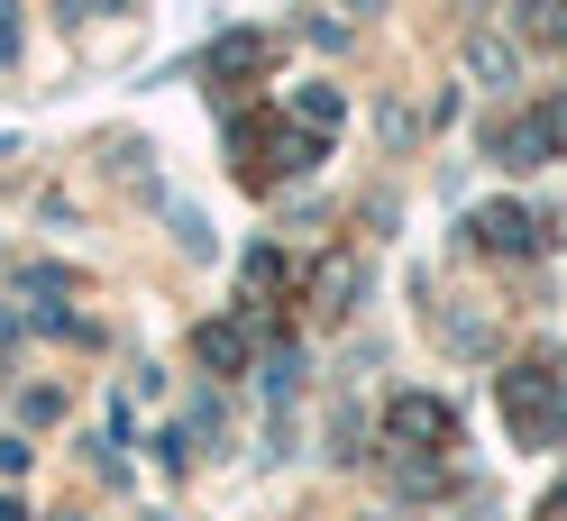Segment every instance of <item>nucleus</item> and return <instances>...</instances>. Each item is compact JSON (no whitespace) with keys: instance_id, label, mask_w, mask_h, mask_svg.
Listing matches in <instances>:
<instances>
[{"instance_id":"obj_1","label":"nucleus","mask_w":567,"mask_h":521,"mask_svg":"<svg viewBox=\"0 0 567 521\" xmlns=\"http://www.w3.org/2000/svg\"><path fill=\"white\" fill-rule=\"evenodd\" d=\"M476 238H485V248H504V257H522V248H540V220H530L522 201H494V211L476 220Z\"/></svg>"},{"instance_id":"obj_2","label":"nucleus","mask_w":567,"mask_h":521,"mask_svg":"<svg viewBox=\"0 0 567 521\" xmlns=\"http://www.w3.org/2000/svg\"><path fill=\"white\" fill-rule=\"evenodd\" d=\"M202 357L210 366H238V330H202Z\"/></svg>"}]
</instances>
